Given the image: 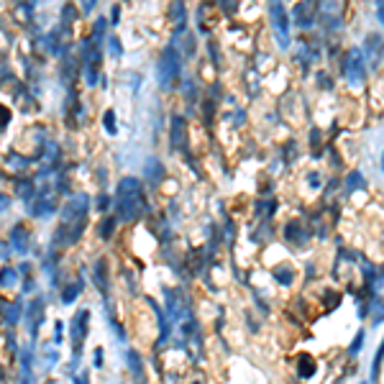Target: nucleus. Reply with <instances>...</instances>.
<instances>
[{
	"instance_id": "f257e3e1",
	"label": "nucleus",
	"mask_w": 384,
	"mask_h": 384,
	"mask_svg": "<svg viewBox=\"0 0 384 384\" xmlns=\"http://www.w3.org/2000/svg\"><path fill=\"white\" fill-rule=\"evenodd\" d=\"M85 223H87V195H75L69 203H67V208H64V213H62V226H59V231H57V236H54V244L57 246H69V244H75L80 236H82V231H85Z\"/></svg>"
},
{
	"instance_id": "f03ea898",
	"label": "nucleus",
	"mask_w": 384,
	"mask_h": 384,
	"mask_svg": "<svg viewBox=\"0 0 384 384\" xmlns=\"http://www.w3.org/2000/svg\"><path fill=\"white\" fill-rule=\"evenodd\" d=\"M143 189L136 177H123L118 182V195H115V218L123 223H133L143 215Z\"/></svg>"
},
{
	"instance_id": "7ed1b4c3",
	"label": "nucleus",
	"mask_w": 384,
	"mask_h": 384,
	"mask_svg": "<svg viewBox=\"0 0 384 384\" xmlns=\"http://www.w3.org/2000/svg\"><path fill=\"white\" fill-rule=\"evenodd\" d=\"M179 69H182V59L177 54L174 46H166L159 57V69H156V77H159V85L161 90L172 92L177 85H179Z\"/></svg>"
},
{
	"instance_id": "20e7f679",
	"label": "nucleus",
	"mask_w": 384,
	"mask_h": 384,
	"mask_svg": "<svg viewBox=\"0 0 384 384\" xmlns=\"http://www.w3.org/2000/svg\"><path fill=\"white\" fill-rule=\"evenodd\" d=\"M343 77L351 87H361L364 80H366V59H364V52L361 49H348L346 57H343Z\"/></svg>"
},
{
	"instance_id": "39448f33",
	"label": "nucleus",
	"mask_w": 384,
	"mask_h": 384,
	"mask_svg": "<svg viewBox=\"0 0 384 384\" xmlns=\"http://www.w3.org/2000/svg\"><path fill=\"white\" fill-rule=\"evenodd\" d=\"M269 18H272V26L277 34V44L282 49H287L290 46V16L282 6V0H272L269 3Z\"/></svg>"
},
{
	"instance_id": "423d86ee",
	"label": "nucleus",
	"mask_w": 384,
	"mask_h": 384,
	"mask_svg": "<svg viewBox=\"0 0 384 384\" xmlns=\"http://www.w3.org/2000/svg\"><path fill=\"white\" fill-rule=\"evenodd\" d=\"M341 0H320V18L328 26V31H338L343 23V11H341Z\"/></svg>"
},
{
	"instance_id": "0eeeda50",
	"label": "nucleus",
	"mask_w": 384,
	"mask_h": 384,
	"mask_svg": "<svg viewBox=\"0 0 384 384\" xmlns=\"http://www.w3.org/2000/svg\"><path fill=\"white\" fill-rule=\"evenodd\" d=\"M282 236H284V241H287V244L305 246V244H307V238H310V231L302 226V221H300V218H292V221H287V223H284Z\"/></svg>"
},
{
	"instance_id": "6e6552de",
	"label": "nucleus",
	"mask_w": 384,
	"mask_h": 384,
	"mask_svg": "<svg viewBox=\"0 0 384 384\" xmlns=\"http://www.w3.org/2000/svg\"><path fill=\"white\" fill-rule=\"evenodd\" d=\"M361 52H364V59H371V64L379 67V62L384 57V39L379 34H369L364 39V49Z\"/></svg>"
},
{
	"instance_id": "1a4fd4ad",
	"label": "nucleus",
	"mask_w": 384,
	"mask_h": 384,
	"mask_svg": "<svg viewBox=\"0 0 384 384\" xmlns=\"http://www.w3.org/2000/svg\"><path fill=\"white\" fill-rule=\"evenodd\" d=\"M87 328H90V313L80 310L72 320V341H75V351H80L82 341L87 338Z\"/></svg>"
},
{
	"instance_id": "9d476101",
	"label": "nucleus",
	"mask_w": 384,
	"mask_h": 384,
	"mask_svg": "<svg viewBox=\"0 0 384 384\" xmlns=\"http://www.w3.org/2000/svg\"><path fill=\"white\" fill-rule=\"evenodd\" d=\"M315 371H318L315 358H313L310 353H300V356H297V376H300V379H313Z\"/></svg>"
},
{
	"instance_id": "9b49d317",
	"label": "nucleus",
	"mask_w": 384,
	"mask_h": 384,
	"mask_svg": "<svg viewBox=\"0 0 384 384\" xmlns=\"http://www.w3.org/2000/svg\"><path fill=\"white\" fill-rule=\"evenodd\" d=\"M366 189V179L358 172H348L343 179V195H353V192H364Z\"/></svg>"
},
{
	"instance_id": "f8f14e48",
	"label": "nucleus",
	"mask_w": 384,
	"mask_h": 384,
	"mask_svg": "<svg viewBox=\"0 0 384 384\" xmlns=\"http://www.w3.org/2000/svg\"><path fill=\"white\" fill-rule=\"evenodd\" d=\"M95 284L100 287L103 295H108V290H110V274H108V261L105 259H98V264H95Z\"/></svg>"
},
{
	"instance_id": "ddd939ff",
	"label": "nucleus",
	"mask_w": 384,
	"mask_h": 384,
	"mask_svg": "<svg viewBox=\"0 0 384 384\" xmlns=\"http://www.w3.org/2000/svg\"><path fill=\"white\" fill-rule=\"evenodd\" d=\"M274 279H277L282 287H290V284H295L297 272H295V267H290V264H277V267H274Z\"/></svg>"
},
{
	"instance_id": "4468645a",
	"label": "nucleus",
	"mask_w": 384,
	"mask_h": 384,
	"mask_svg": "<svg viewBox=\"0 0 384 384\" xmlns=\"http://www.w3.org/2000/svg\"><path fill=\"white\" fill-rule=\"evenodd\" d=\"M29 231H26V226H16L13 228V233H11V241H13V246H16V251L18 254H26L29 251Z\"/></svg>"
},
{
	"instance_id": "2eb2a0df",
	"label": "nucleus",
	"mask_w": 384,
	"mask_h": 384,
	"mask_svg": "<svg viewBox=\"0 0 384 384\" xmlns=\"http://www.w3.org/2000/svg\"><path fill=\"white\" fill-rule=\"evenodd\" d=\"M295 21H297V26H302V29H310V26H313L315 13L310 11L307 3H297V8H295Z\"/></svg>"
},
{
	"instance_id": "dca6fc26",
	"label": "nucleus",
	"mask_w": 384,
	"mask_h": 384,
	"mask_svg": "<svg viewBox=\"0 0 384 384\" xmlns=\"http://www.w3.org/2000/svg\"><path fill=\"white\" fill-rule=\"evenodd\" d=\"M172 143H174V149L177 146L184 149V118H179V115L172 118Z\"/></svg>"
},
{
	"instance_id": "f3484780",
	"label": "nucleus",
	"mask_w": 384,
	"mask_h": 384,
	"mask_svg": "<svg viewBox=\"0 0 384 384\" xmlns=\"http://www.w3.org/2000/svg\"><path fill=\"white\" fill-rule=\"evenodd\" d=\"M381 361H384V341L376 348V356L371 361V381H379V371H381Z\"/></svg>"
},
{
	"instance_id": "a211bd4d",
	"label": "nucleus",
	"mask_w": 384,
	"mask_h": 384,
	"mask_svg": "<svg viewBox=\"0 0 384 384\" xmlns=\"http://www.w3.org/2000/svg\"><path fill=\"white\" fill-rule=\"evenodd\" d=\"M80 292H82V279H75L69 287H64V292H62V302H72Z\"/></svg>"
},
{
	"instance_id": "6ab92c4d",
	"label": "nucleus",
	"mask_w": 384,
	"mask_h": 384,
	"mask_svg": "<svg viewBox=\"0 0 384 384\" xmlns=\"http://www.w3.org/2000/svg\"><path fill=\"white\" fill-rule=\"evenodd\" d=\"M369 313L374 315V325H379V323L384 320V300H381V297H374V300H371Z\"/></svg>"
},
{
	"instance_id": "aec40b11",
	"label": "nucleus",
	"mask_w": 384,
	"mask_h": 384,
	"mask_svg": "<svg viewBox=\"0 0 384 384\" xmlns=\"http://www.w3.org/2000/svg\"><path fill=\"white\" fill-rule=\"evenodd\" d=\"M115 226H118V218H115V215H108V218L100 223V238H110L113 231H115Z\"/></svg>"
},
{
	"instance_id": "412c9836",
	"label": "nucleus",
	"mask_w": 384,
	"mask_h": 384,
	"mask_svg": "<svg viewBox=\"0 0 384 384\" xmlns=\"http://www.w3.org/2000/svg\"><path fill=\"white\" fill-rule=\"evenodd\" d=\"M364 341H366V330L361 328V330H356V338L351 341V346H348V353H351V358L361 351V346H364Z\"/></svg>"
},
{
	"instance_id": "4be33fe9",
	"label": "nucleus",
	"mask_w": 384,
	"mask_h": 384,
	"mask_svg": "<svg viewBox=\"0 0 384 384\" xmlns=\"http://www.w3.org/2000/svg\"><path fill=\"white\" fill-rule=\"evenodd\" d=\"M128 364H131V369H133L136 379H141V376H143V366H141V358H138V353H136V351H131V353H128Z\"/></svg>"
},
{
	"instance_id": "5701e85b",
	"label": "nucleus",
	"mask_w": 384,
	"mask_h": 384,
	"mask_svg": "<svg viewBox=\"0 0 384 384\" xmlns=\"http://www.w3.org/2000/svg\"><path fill=\"white\" fill-rule=\"evenodd\" d=\"M18 282V274L13 269H6L3 274H0V287H13Z\"/></svg>"
},
{
	"instance_id": "b1692460",
	"label": "nucleus",
	"mask_w": 384,
	"mask_h": 384,
	"mask_svg": "<svg viewBox=\"0 0 384 384\" xmlns=\"http://www.w3.org/2000/svg\"><path fill=\"white\" fill-rule=\"evenodd\" d=\"M103 123H105L108 133H118V128H115V113H113V110H108V113L103 115Z\"/></svg>"
},
{
	"instance_id": "393cba45",
	"label": "nucleus",
	"mask_w": 384,
	"mask_h": 384,
	"mask_svg": "<svg viewBox=\"0 0 384 384\" xmlns=\"http://www.w3.org/2000/svg\"><path fill=\"white\" fill-rule=\"evenodd\" d=\"M161 172H164L161 164H156V161L149 164V177H151V179H161Z\"/></svg>"
},
{
	"instance_id": "a878e982",
	"label": "nucleus",
	"mask_w": 384,
	"mask_h": 384,
	"mask_svg": "<svg viewBox=\"0 0 384 384\" xmlns=\"http://www.w3.org/2000/svg\"><path fill=\"white\" fill-rule=\"evenodd\" d=\"M110 54H113V57H121V54H123V46H121V41H118L115 36H110Z\"/></svg>"
},
{
	"instance_id": "bb28decb",
	"label": "nucleus",
	"mask_w": 384,
	"mask_h": 384,
	"mask_svg": "<svg viewBox=\"0 0 384 384\" xmlns=\"http://www.w3.org/2000/svg\"><path fill=\"white\" fill-rule=\"evenodd\" d=\"M31 189H34V184H31V182H23V179L18 182V195H21V198H29V192H31Z\"/></svg>"
},
{
	"instance_id": "cd10ccee",
	"label": "nucleus",
	"mask_w": 384,
	"mask_h": 384,
	"mask_svg": "<svg viewBox=\"0 0 384 384\" xmlns=\"http://www.w3.org/2000/svg\"><path fill=\"white\" fill-rule=\"evenodd\" d=\"M11 208V198L6 195V192H0V213H6Z\"/></svg>"
},
{
	"instance_id": "c85d7f7f",
	"label": "nucleus",
	"mask_w": 384,
	"mask_h": 384,
	"mask_svg": "<svg viewBox=\"0 0 384 384\" xmlns=\"http://www.w3.org/2000/svg\"><path fill=\"white\" fill-rule=\"evenodd\" d=\"M376 16H379V23L384 26V0H376Z\"/></svg>"
},
{
	"instance_id": "c756f323",
	"label": "nucleus",
	"mask_w": 384,
	"mask_h": 384,
	"mask_svg": "<svg viewBox=\"0 0 384 384\" xmlns=\"http://www.w3.org/2000/svg\"><path fill=\"white\" fill-rule=\"evenodd\" d=\"M95 3H98V0H82V11H85V13H90V11L95 8Z\"/></svg>"
},
{
	"instance_id": "7c9ffc66",
	"label": "nucleus",
	"mask_w": 384,
	"mask_h": 384,
	"mask_svg": "<svg viewBox=\"0 0 384 384\" xmlns=\"http://www.w3.org/2000/svg\"><path fill=\"white\" fill-rule=\"evenodd\" d=\"M307 182H310L313 187H320V174H318V172H313V174L307 177Z\"/></svg>"
},
{
	"instance_id": "2f4dec72",
	"label": "nucleus",
	"mask_w": 384,
	"mask_h": 384,
	"mask_svg": "<svg viewBox=\"0 0 384 384\" xmlns=\"http://www.w3.org/2000/svg\"><path fill=\"white\" fill-rule=\"evenodd\" d=\"M103 364V348H95V366Z\"/></svg>"
},
{
	"instance_id": "473e14b6",
	"label": "nucleus",
	"mask_w": 384,
	"mask_h": 384,
	"mask_svg": "<svg viewBox=\"0 0 384 384\" xmlns=\"http://www.w3.org/2000/svg\"><path fill=\"white\" fill-rule=\"evenodd\" d=\"M381 169H384V156H381Z\"/></svg>"
},
{
	"instance_id": "72a5a7b5",
	"label": "nucleus",
	"mask_w": 384,
	"mask_h": 384,
	"mask_svg": "<svg viewBox=\"0 0 384 384\" xmlns=\"http://www.w3.org/2000/svg\"><path fill=\"white\" fill-rule=\"evenodd\" d=\"M192 384H200V381H192Z\"/></svg>"
},
{
	"instance_id": "f704fd0d",
	"label": "nucleus",
	"mask_w": 384,
	"mask_h": 384,
	"mask_svg": "<svg viewBox=\"0 0 384 384\" xmlns=\"http://www.w3.org/2000/svg\"><path fill=\"white\" fill-rule=\"evenodd\" d=\"M29 3H34V0H29Z\"/></svg>"
},
{
	"instance_id": "c9c22d12",
	"label": "nucleus",
	"mask_w": 384,
	"mask_h": 384,
	"mask_svg": "<svg viewBox=\"0 0 384 384\" xmlns=\"http://www.w3.org/2000/svg\"><path fill=\"white\" fill-rule=\"evenodd\" d=\"M361 384H366V381H361Z\"/></svg>"
}]
</instances>
